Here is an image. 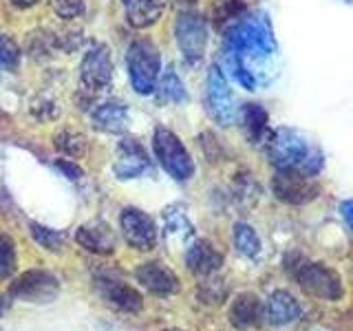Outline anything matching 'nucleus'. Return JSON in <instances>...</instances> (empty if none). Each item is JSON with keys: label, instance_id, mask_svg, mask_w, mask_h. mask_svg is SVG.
<instances>
[{"label": "nucleus", "instance_id": "obj_1", "mask_svg": "<svg viewBox=\"0 0 353 331\" xmlns=\"http://www.w3.org/2000/svg\"><path fill=\"white\" fill-rule=\"evenodd\" d=\"M225 47L241 55L243 62H268L272 60L279 44L268 16L263 14H241L225 29Z\"/></svg>", "mask_w": 353, "mask_h": 331}, {"label": "nucleus", "instance_id": "obj_2", "mask_svg": "<svg viewBox=\"0 0 353 331\" xmlns=\"http://www.w3.org/2000/svg\"><path fill=\"white\" fill-rule=\"evenodd\" d=\"M268 154L279 170H301L305 174H318L323 157L307 143V139L294 128L281 126L268 139Z\"/></svg>", "mask_w": 353, "mask_h": 331}, {"label": "nucleus", "instance_id": "obj_3", "mask_svg": "<svg viewBox=\"0 0 353 331\" xmlns=\"http://www.w3.org/2000/svg\"><path fill=\"white\" fill-rule=\"evenodd\" d=\"M126 66L132 88L139 95H150L157 88L161 73V53L150 40H135L126 51Z\"/></svg>", "mask_w": 353, "mask_h": 331}, {"label": "nucleus", "instance_id": "obj_4", "mask_svg": "<svg viewBox=\"0 0 353 331\" xmlns=\"http://www.w3.org/2000/svg\"><path fill=\"white\" fill-rule=\"evenodd\" d=\"M287 270H290L296 283L301 285L309 296L320 298V301H338V298H342V294H345L340 274L323 263H309V261L298 259L294 265H287Z\"/></svg>", "mask_w": 353, "mask_h": 331}, {"label": "nucleus", "instance_id": "obj_5", "mask_svg": "<svg viewBox=\"0 0 353 331\" xmlns=\"http://www.w3.org/2000/svg\"><path fill=\"white\" fill-rule=\"evenodd\" d=\"M154 157L161 163V168L168 172L174 181H188L194 177V161L190 152L183 146V141L174 135L170 128L157 126L152 135Z\"/></svg>", "mask_w": 353, "mask_h": 331}, {"label": "nucleus", "instance_id": "obj_6", "mask_svg": "<svg viewBox=\"0 0 353 331\" xmlns=\"http://www.w3.org/2000/svg\"><path fill=\"white\" fill-rule=\"evenodd\" d=\"M113 82V60L106 44L97 42L86 51L80 64V93L95 97Z\"/></svg>", "mask_w": 353, "mask_h": 331}, {"label": "nucleus", "instance_id": "obj_7", "mask_svg": "<svg viewBox=\"0 0 353 331\" xmlns=\"http://www.w3.org/2000/svg\"><path fill=\"white\" fill-rule=\"evenodd\" d=\"M205 106L208 113L216 124L221 126H232L236 121V104H234V95L230 91L228 77L219 64H212L208 71V80H205Z\"/></svg>", "mask_w": 353, "mask_h": 331}, {"label": "nucleus", "instance_id": "obj_8", "mask_svg": "<svg viewBox=\"0 0 353 331\" xmlns=\"http://www.w3.org/2000/svg\"><path fill=\"white\" fill-rule=\"evenodd\" d=\"M60 294V281L47 270H29L11 283L9 296L22 303H53Z\"/></svg>", "mask_w": 353, "mask_h": 331}, {"label": "nucleus", "instance_id": "obj_9", "mask_svg": "<svg viewBox=\"0 0 353 331\" xmlns=\"http://www.w3.org/2000/svg\"><path fill=\"white\" fill-rule=\"evenodd\" d=\"M174 38L183 58L188 62H199L203 58L205 47H208V25L205 18L194 11H183L176 18L174 25Z\"/></svg>", "mask_w": 353, "mask_h": 331}, {"label": "nucleus", "instance_id": "obj_10", "mask_svg": "<svg viewBox=\"0 0 353 331\" xmlns=\"http://www.w3.org/2000/svg\"><path fill=\"white\" fill-rule=\"evenodd\" d=\"M272 190L279 201L305 205L320 194V185L312 179V174L301 170H279L272 179Z\"/></svg>", "mask_w": 353, "mask_h": 331}, {"label": "nucleus", "instance_id": "obj_11", "mask_svg": "<svg viewBox=\"0 0 353 331\" xmlns=\"http://www.w3.org/2000/svg\"><path fill=\"white\" fill-rule=\"evenodd\" d=\"M119 228H121V237H124V241L132 250L150 252L157 245V237H159L157 223H154V219L150 214H146L139 208L121 210Z\"/></svg>", "mask_w": 353, "mask_h": 331}, {"label": "nucleus", "instance_id": "obj_12", "mask_svg": "<svg viewBox=\"0 0 353 331\" xmlns=\"http://www.w3.org/2000/svg\"><path fill=\"white\" fill-rule=\"evenodd\" d=\"M115 177L121 181L137 179L146 170H150V159L146 148L141 146L137 139L124 137L117 143V161L113 166Z\"/></svg>", "mask_w": 353, "mask_h": 331}, {"label": "nucleus", "instance_id": "obj_13", "mask_svg": "<svg viewBox=\"0 0 353 331\" xmlns=\"http://www.w3.org/2000/svg\"><path fill=\"white\" fill-rule=\"evenodd\" d=\"M97 287H99V294L106 298V303L110 307L119 309V312L139 314L143 309V296L135 290V287L124 283V281H115V279H106V276H99Z\"/></svg>", "mask_w": 353, "mask_h": 331}, {"label": "nucleus", "instance_id": "obj_14", "mask_svg": "<svg viewBox=\"0 0 353 331\" xmlns=\"http://www.w3.org/2000/svg\"><path fill=\"white\" fill-rule=\"evenodd\" d=\"M135 276L148 292L157 294V296H174L181 290L179 276H176L168 265H163L161 261L143 263L141 268H137Z\"/></svg>", "mask_w": 353, "mask_h": 331}, {"label": "nucleus", "instance_id": "obj_15", "mask_svg": "<svg viewBox=\"0 0 353 331\" xmlns=\"http://www.w3.org/2000/svg\"><path fill=\"white\" fill-rule=\"evenodd\" d=\"M75 241L84 250L102 254V257L115 252V232L104 221H91V223L80 225L75 230Z\"/></svg>", "mask_w": 353, "mask_h": 331}, {"label": "nucleus", "instance_id": "obj_16", "mask_svg": "<svg viewBox=\"0 0 353 331\" xmlns=\"http://www.w3.org/2000/svg\"><path fill=\"white\" fill-rule=\"evenodd\" d=\"M263 318H265V309H263L256 294L243 292V294H239L234 298V301H232L230 323L234 329H239V331L254 329V327H259L263 323Z\"/></svg>", "mask_w": 353, "mask_h": 331}, {"label": "nucleus", "instance_id": "obj_17", "mask_svg": "<svg viewBox=\"0 0 353 331\" xmlns=\"http://www.w3.org/2000/svg\"><path fill=\"white\" fill-rule=\"evenodd\" d=\"M91 121H93V126L102 132H113V135L124 132L130 121L128 106L126 102H121V99H108V102L97 104L91 110Z\"/></svg>", "mask_w": 353, "mask_h": 331}, {"label": "nucleus", "instance_id": "obj_18", "mask_svg": "<svg viewBox=\"0 0 353 331\" xmlns=\"http://www.w3.org/2000/svg\"><path fill=\"white\" fill-rule=\"evenodd\" d=\"M185 265L188 270L196 276H212L223 265V254H221L212 243L208 241H194L185 252Z\"/></svg>", "mask_w": 353, "mask_h": 331}, {"label": "nucleus", "instance_id": "obj_19", "mask_svg": "<svg viewBox=\"0 0 353 331\" xmlns=\"http://www.w3.org/2000/svg\"><path fill=\"white\" fill-rule=\"evenodd\" d=\"M263 309H265V318H268V323L276 325V327L292 325L303 316V309H301V305H298V301L285 290H276L268 298V305H265Z\"/></svg>", "mask_w": 353, "mask_h": 331}, {"label": "nucleus", "instance_id": "obj_20", "mask_svg": "<svg viewBox=\"0 0 353 331\" xmlns=\"http://www.w3.org/2000/svg\"><path fill=\"white\" fill-rule=\"evenodd\" d=\"M165 5L168 0H121L126 22L135 29L152 27L163 16Z\"/></svg>", "mask_w": 353, "mask_h": 331}, {"label": "nucleus", "instance_id": "obj_21", "mask_svg": "<svg viewBox=\"0 0 353 331\" xmlns=\"http://www.w3.org/2000/svg\"><path fill=\"white\" fill-rule=\"evenodd\" d=\"M241 119H243V128H245L250 141H261L265 130H268V110H265L261 104H245L241 110Z\"/></svg>", "mask_w": 353, "mask_h": 331}, {"label": "nucleus", "instance_id": "obj_22", "mask_svg": "<svg viewBox=\"0 0 353 331\" xmlns=\"http://www.w3.org/2000/svg\"><path fill=\"white\" fill-rule=\"evenodd\" d=\"M53 146L58 148V152H62L64 157L80 159L86 154V137L82 135V132H77V130L62 128V130L55 132Z\"/></svg>", "mask_w": 353, "mask_h": 331}, {"label": "nucleus", "instance_id": "obj_23", "mask_svg": "<svg viewBox=\"0 0 353 331\" xmlns=\"http://www.w3.org/2000/svg\"><path fill=\"white\" fill-rule=\"evenodd\" d=\"M159 97L163 102H170V104H183L188 102V93L183 88L181 77L176 75L174 66H168L163 73H161V80H159Z\"/></svg>", "mask_w": 353, "mask_h": 331}, {"label": "nucleus", "instance_id": "obj_24", "mask_svg": "<svg viewBox=\"0 0 353 331\" xmlns=\"http://www.w3.org/2000/svg\"><path fill=\"white\" fill-rule=\"evenodd\" d=\"M234 245L236 250L248 259H256L261 254V239L250 223H236L234 225Z\"/></svg>", "mask_w": 353, "mask_h": 331}, {"label": "nucleus", "instance_id": "obj_25", "mask_svg": "<svg viewBox=\"0 0 353 331\" xmlns=\"http://www.w3.org/2000/svg\"><path fill=\"white\" fill-rule=\"evenodd\" d=\"M223 64L228 73L234 77V80L243 86L248 88V91H256V77H254V73L248 69V64L241 60V55L234 53V51H225V58H223Z\"/></svg>", "mask_w": 353, "mask_h": 331}, {"label": "nucleus", "instance_id": "obj_26", "mask_svg": "<svg viewBox=\"0 0 353 331\" xmlns=\"http://www.w3.org/2000/svg\"><path fill=\"white\" fill-rule=\"evenodd\" d=\"M165 237L170 239H188L192 237V223L188 221V217L183 212H179V205L168 208L165 210Z\"/></svg>", "mask_w": 353, "mask_h": 331}, {"label": "nucleus", "instance_id": "obj_27", "mask_svg": "<svg viewBox=\"0 0 353 331\" xmlns=\"http://www.w3.org/2000/svg\"><path fill=\"white\" fill-rule=\"evenodd\" d=\"M29 230H31V237L36 239L44 250L49 252H58L62 250V245L66 243V234L60 230H53V228H44L40 223H29Z\"/></svg>", "mask_w": 353, "mask_h": 331}, {"label": "nucleus", "instance_id": "obj_28", "mask_svg": "<svg viewBox=\"0 0 353 331\" xmlns=\"http://www.w3.org/2000/svg\"><path fill=\"white\" fill-rule=\"evenodd\" d=\"M18 257H16V243L9 234H0V281L11 279L16 272Z\"/></svg>", "mask_w": 353, "mask_h": 331}, {"label": "nucleus", "instance_id": "obj_29", "mask_svg": "<svg viewBox=\"0 0 353 331\" xmlns=\"http://www.w3.org/2000/svg\"><path fill=\"white\" fill-rule=\"evenodd\" d=\"M20 47L18 42L7 36V33H0V69L3 71H16L20 66Z\"/></svg>", "mask_w": 353, "mask_h": 331}, {"label": "nucleus", "instance_id": "obj_30", "mask_svg": "<svg viewBox=\"0 0 353 331\" xmlns=\"http://www.w3.org/2000/svg\"><path fill=\"white\" fill-rule=\"evenodd\" d=\"M241 14H245V5H243L241 0H216L212 9L214 22L219 27L234 22Z\"/></svg>", "mask_w": 353, "mask_h": 331}, {"label": "nucleus", "instance_id": "obj_31", "mask_svg": "<svg viewBox=\"0 0 353 331\" xmlns=\"http://www.w3.org/2000/svg\"><path fill=\"white\" fill-rule=\"evenodd\" d=\"M225 294H228V287L223 281H219V279L205 281L201 287H199V298L208 305H219L225 298Z\"/></svg>", "mask_w": 353, "mask_h": 331}, {"label": "nucleus", "instance_id": "obj_32", "mask_svg": "<svg viewBox=\"0 0 353 331\" xmlns=\"http://www.w3.org/2000/svg\"><path fill=\"white\" fill-rule=\"evenodd\" d=\"M51 9L64 20H71L84 14V3L82 0H49Z\"/></svg>", "mask_w": 353, "mask_h": 331}, {"label": "nucleus", "instance_id": "obj_33", "mask_svg": "<svg viewBox=\"0 0 353 331\" xmlns=\"http://www.w3.org/2000/svg\"><path fill=\"white\" fill-rule=\"evenodd\" d=\"M55 168L60 172H64V177H69L71 181H77L84 177V170L77 166L75 161H69V159H55Z\"/></svg>", "mask_w": 353, "mask_h": 331}, {"label": "nucleus", "instance_id": "obj_34", "mask_svg": "<svg viewBox=\"0 0 353 331\" xmlns=\"http://www.w3.org/2000/svg\"><path fill=\"white\" fill-rule=\"evenodd\" d=\"M340 210H342V217H345V221L349 223V228L353 230V201H345Z\"/></svg>", "mask_w": 353, "mask_h": 331}, {"label": "nucleus", "instance_id": "obj_35", "mask_svg": "<svg viewBox=\"0 0 353 331\" xmlns=\"http://www.w3.org/2000/svg\"><path fill=\"white\" fill-rule=\"evenodd\" d=\"M9 3L16 9H31V7H36L40 0H9Z\"/></svg>", "mask_w": 353, "mask_h": 331}, {"label": "nucleus", "instance_id": "obj_36", "mask_svg": "<svg viewBox=\"0 0 353 331\" xmlns=\"http://www.w3.org/2000/svg\"><path fill=\"white\" fill-rule=\"evenodd\" d=\"M183 3H190V5H194V3H196V0H183Z\"/></svg>", "mask_w": 353, "mask_h": 331}, {"label": "nucleus", "instance_id": "obj_37", "mask_svg": "<svg viewBox=\"0 0 353 331\" xmlns=\"http://www.w3.org/2000/svg\"><path fill=\"white\" fill-rule=\"evenodd\" d=\"M165 331H183V329H165Z\"/></svg>", "mask_w": 353, "mask_h": 331}]
</instances>
